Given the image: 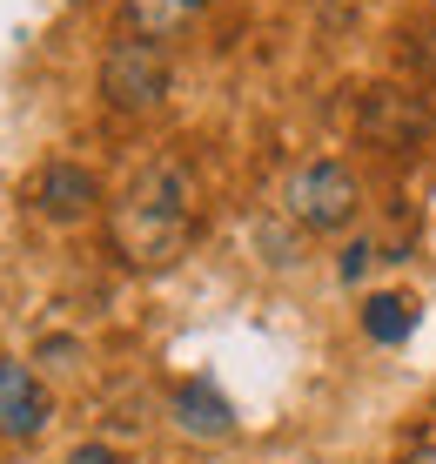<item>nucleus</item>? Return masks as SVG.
<instances>
[{
  "label": "nucleus",
  "instance_id": "obj_1",
  "mask_svg": "<svg viewBox=\"0 0 436 464\" xmlns=\"http://www.w3.org/2000/svg\"><path fill=\"white\" fill-rule=\"evenodd\" d=\"M195 236L188 216V175L175 162H148L141 175H128V188L108 202V249L121 256V269L135 276H161Z\"/></svg>",
  "mask_w": 436,
  "mask_h": 464
},
{
  "label": "nucleus",
  "instance_id": "obj_2",
  "mask_svg": "<svg viewBox=\"0 0 436 464\" xmlns=\"http://www.w3.org/2000/svg\"><path fill=\"white\" fill-rule=\"evenodd\" d=\"M168 74H175L168 68V47L141 41V34H121L101 54V94H108V108H121V115H148V108H161Z\"/></svg>",
  "mask_w": 436,
  "mask_h": 464
},
{
  "label": "nucleus",
  "instance_id": "obj_3",
  "mask_svg": "<svg viewBox=\"0 0 436 464\" xmlns=\"http://www.w3.org/2000/svg\"><path fill=\"white\" fill-rule=\"evenodd\" d=\"M282 209L296 216L302 229L336 236V229H349V222H356V209H363V182H356L343 162H309V169L289 175Z\"/></svg>",
  "mask_w": 436,
  "mask_h": 464
},
{
  "label": "nucleus",
  "instance_id": "obj_4",
  "mask_svg": "<svg viewBox=\"0 0 436 464\" xmlns=\"http://www.w3.org/2000/svg\"><path fill=\"white\" fill-rule=\"evenodd\" d=\"M436 128V108L416 88H369L356 102V135L369 149H416Z\"/></svg>",
  "mask_w": 436,
  "mask_h": 464
},
{
  "label": "nucleus",
  "instance_id": "obj_5",
  "mask_svg": "<svg viewBox=\"0 0 436 464\" xmlns=\"http://www.w3.org/2000/svg\"><path fill=\"white\" fill-rule=\"evenodd\" d=\"M47 418H54V397H47V383L34 377V363L0 357V438L27 444V438L47 430Z\"/></svg>",
  "mask_w": 436,
  "mask_h": 464
},
{
  "label": "nucleus",
  "instance_id": "obj_6",
  "mask_svg": "<svg viewBox=\"0 0 436 464\" xmlns=\"http://www.w3.org/2000/svg\"><path fill=\"white\" fill-rule=\"evenodd\" d=\"M168 411H175V430L182 438H229L235 430V411H229V397L215 391L208 377H188V383H175V397H168Z\"/></svg>",
  "mask_w": 436,
  "mask_h": 464
},
{
  "label": "nucleus",
  "instance_id": "obj_7",
  "mask_svg": "<svg viewBox=\"0 0 436 464\" xmlns=\"http://www.w3.org/2000/svg\"><path fill=\"white\" fill-rule=\"evenodd\" d=\"M34 202H41V216H54V222H81L101 202V182L81 162H47L41 182H34Z\"/></svg>",
  "mask_w": 436,
  "mask_h": 464
},
{
  "label": "nucleus",
  "instance_id": "obj_8",
  "mask_svg": "<svg viewBox=\"0 0 436 464\" xmlns=\"http://www.w3.org/2000/svg\"><path fill=\"white\" fill-rule=\"evenodd\" d=\"M202 7L208 0H121V21H128V34H141V41H168V34H182Z\"/></svg>",
  "mask_w": 436,
  "mask_h": 464
},
{
  "label": "nucleus",
  "instance_id": "obj_9",
  "mask_svg": "<svg viewBox=\"0 0 436 464\" xmlns=\"http://www.w3.org/2000/svg\"><path fill=\"white\" fill-rule=\"evenodd\" d=\"M363 330H369L376 343H403V337L416 330V303H410V296H396V290L369 296V303H363Z\"/></svg>",
  "mask_w": 436,
  "mask_h": 464
},
{
  "label": "nucleus",
  "instance_id": "obj_10",
  "mask_svg": "<svg viewBox=\"0 0 436 464\" xmlns=\"http://www.w3.org/2000/svg\"><path fill=\"white\" fill-rule=\"evenodd\" d=\"M74 357H81V343H68V337H47V343H41V363H47V371H74Z\"/></svg>",
  "mask_w": 436,
  "mask_h": 464
},
{
  "label": "nucleus",
  "instance_id": "obj_11",
  "mask_svg": "<svg viewBox=\"0 0 436 464\" xmlns=\"http://www.w3.org/2000/svg\"><path fill=\"white\" fill-rule=\"evenodd\" d=\"M68 464H121V451H115V444H74Z\"/></svg>",
  "mask_w": 436,
  "mask_h": 464
},
{
  "label": "nucleus",
  "instance_id": "obj_12",
  "mask_svg": "<svg viewBox=\"0 0 436 464\" xmlns=\"http://www.w3.org/2000/svg\"><path fill=\"white\" fill-rule=\"evenodd\" d=\"M410 61L436 82V34H410Z\"/></svg>",
  "mask_w": 436,
  "mask_h": 464
},
{
  "label": "nucleus",
  "instance_id": "obj_13",
  "mask_svg": "<svg viewBox=\"0 0 436 464\" xmlns=\"http://www.w3.org/2000/svg\"><path fill=\"white\" fill-rule=\"evenodd\" d=\"M403 464H436V438H423V444H410V451H403Z\"/></svg>",
  "mask_w": 436,
  "mask_h": 464
}]
</instances>
